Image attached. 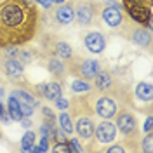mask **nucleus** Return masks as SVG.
<instances>
[{
  "mask_svg": "<svg viewBox=\"0 0 153 153\" xmlns=\"http://www.w3.org/2000/svg\"><path fill=\"white\" fill-rule=\"evenodd\" d=\"M35 10L33 7H26L19 4L18 0H10L0 7V42L4 44L2 38V30L4 31H18L19 42L28 40L30 35L25 33L28 28H33V19H35Z\"/></svg>",
  "mask_w": 153,
  "mask_h": 153,
  "instance_id": "f257e3e1",
  "label": "nucleus"
},
{
  "mask_svg": "<svg viewBox=\"0 0 153 153\" xmlns=\"http://www.w3.org/2000/svg\"><path fill=\"white\" fill-rule=\"evenodd\" d=\"M89 99H91L92 111H94L97 117L105 118V120L113 118L115 115H117V111H118L115 99L110 97V96H106V94H92Z\"/></svg>",
  "mask_w": 153,
  "mask_h": 153,
  "instance_id": "f03ea898",
  "label": "nucleus"
},
{
  "mask_svg": "<svg viewBox=\"0 0 153 153\" xmlns=\"http://www.w3.org/2000/svg\"><path fill=\"white\" fill-rule=\"evenodd\" d=\"M75 19L80 26H94L96 21V7L91 2H82L75 7Z\"/></svg>",
  "mask_w": 153,
  "mask_h": 153,
  "instance_id": "7ed1b4c3",
  "label": "nucleus"
},
{
  "mask_svg": "<svg viewBox=\"0 0 153 153\" xmlns=\"http://www.w3.org/2000/svg\"><path fill=\"white\" fill-rule=\"evenodd\" d=\"M78 113L80 115H76V120H75V124H73V131H76V134L80 136V139H85V141L87 139H92L94 127H96L92 118L87 113H84V111H78Z\"/></svg>",
  "mask_w": 153,
  "mask_h": 153,
  "instance_id": "20e7f679",
  "label": "nucleus"
},
{
  "mask_svg": "<svg viewBox=\"0 0 153 153\" xmlns=\"http://www.w3.org/2000/svg\"><path fill=\"white\" fill-rule=\"evenodd\" d=\"M117 131H120V132L127 136V137H132L134 134L137 132V125H136V118H134V115L131 111H117Z\"/></svg>",
  "mask_w": 153,
  "mask_h": 153,
  "instance_id": "39448f33",
  "label": "nucleus"
},
{
  "mask_svg": "<svg viewBox=\"0 0 153 153\" xmlns=\"http://www.w3.org/2000/svg\"><path fill=\"white\" fill-rule=\"evenodd\" d=\"M94 136L101 144L113 143L115 137H117V125L110 120H105V122H101L99 125L94 127Z\"/></svg>",
  "mask_w": 153,
  "mask_h": 153,
  "instance_id": "423d86ee",
  "label": "nucleus"
},
{
  "mask_svg": "<svg viewBox=\"0 0 153 153\" xmlns=\"http://www.w3.org/2000/svg\"><path fill=\"white\" fill-rule=\"evenodd\" d=\"M125 9L129 12V16L134 23L137 25H146L148 21H152V10L146 5L141 4H125Z\"/></svg>",
  "mask_w": 153,
  "mask_h": 153,
  "instance_id": "0eeeda50",
  "label": "nucleus"
},
{
  "mask_svg": "<svg viewBox=\"0 0 153 153\" xmlns=\"http://www.w3.org/2000/svg\"><path fill=\"white\" fill-rule=\"evenodd\" d=\"M101 18L110 28H118L125 21V16L122 14L120 7H115V5H106L105 9L101 10Z\"/></svg>",
  "mask_w": 153,
  "mask_h": 153,
  "instance_id": "6e6552de",
  "label": "nucleus"
},
{
  "mask_svg": "<svg viewBox=\"0 0 153 153\" xmlns=\"http://www.w3.org/2000/svg\"><path fill=\"white\" fill-rule=\"evenodd\" d=\"M84 44H85V49L89 52H92V54H101L106 49V38L101 31H91V33L85 35Z\"/></svg>",
  "mask_w": 153,
  "mask_h": 153,
  "instance_id": "1a4fd4ad",
  "label": "nucleus"
},
{
  "mask_svg": "<svg viewBox=\"0 0 153 153\" xmlns=\"http://www.w3.org/2000/svg\"><path fill=\"white\" fill-rule=\"evenodd\" d=\"M99 70H101V63L97 59H84L76 68V73L84 80H92L99 73Z\"/></svg>",
  "mask_w": 153,
  "mask_h": 153,
  "instance_id": "9d476101",
  "label": "nucleus"
},
{
  "mask_svg": "<svg viewBox=\"0 0 153 153\" xmlns=\"http://www.w3.org/2000/svg\"><path fill=\"white\" fill-rule=\"evenodd\" d=\"M4 73L7 78L10 80H23V65H21V61H18L16 57H5V61H4Z\"/></svg>",
  "mask_w": 153,
  "mask_h": 153,
  "instance_id": "9b49d317",
  "label": "nucleus"
},
{
  "mask_svg": "<svg viewBox=\"0 0 153 153\" xmlns=\"http://www.w3.org/2000/svg\"><path fill=\"white\" fill-rule=\"evenodd\" d=\"M54 19L59 25H70L75 21V5L73 4H61L54 12Z\"/></svg>",
  "mask_w": 153,
  "mask_h": 153,
  "instance_id": "f8f14e48",
  "label": "nucleus"
},
{
  "mask_svg": "<svg viewBox=\"0 0 153 153\" xmlns=\"http://www.w3.org/2000/svg\"><path fill=\"white\" fill-rule=\"evenodd\" d=\"M129 38L132 40V44H136V45L150 49V44H152V31H150V30H144L143 25H141V26L132 28Z\"/></svg>",
  "mask_w": 153,
  "mask_h": 153,
  "instance_id": "ddd939ff",
  "label": "nucleus"
},
{
  "mask_svg": "<svg viewBox=\"0 0 153 153\" xmlns=\"http://www.w3.org/2000/svg\"><path fill=\"white\" fill-rule=\"evenodd\" d=\"M94 87L99 92H108L113 89V76L108 70H99V73L94 76Z\"/></svg>",
  "mask_w": 153,
  "mask_h": 153,
  "instance_id": "4468645a",
  "label": "nucleus"
},
{
  "mask_svg": "<svg viewBox=\"0 0 153 153\" xmlns=\"http://www.w3.org/2000/svg\"><path fill=\"white\" fill-rule=\"evenodd\" d=\"M47 70L57 78H65L66 76V66H65V61H61L57 56L49 57L47 59Z\"/></svg>",
  "mask_w": 153,
  "mask_h": 153,
  "instance_id": "2eb2a0df",
  "label": "nucleus"
},
{
  "mask_svg": "<svg viewBox=\"0 0 153 153\" xmlns=\"http://www.w3.org/2000/svg\"><path fill=\"white\" fill-rule=\"evenodd\" d=\"M7 111H9L10 120H16V122H19V120L23 118V113H21V103H19V99L12 94V92H10L9 101H7Z\"/></svg>",
  "mask_w": 153,
  "mask_h": 153,
  "instance_id": "dca6fc26",
  "label": "nucleus"
},
{
  "mask_svg": "<svg viewBox=\"0 0 153 153\" xmlns=\"http://www.w3.org/2000/svg\"><path fill=\"white\" fill-rule=\"evenodd\" d=\"M136 96L137 99H141L144 103H152L153 99V87L150 82H139L136 85Z\"/></svg>",
  "mask_w": 153,
  "mask_h": 153,
  "instance_id": "f3484780",
  "label": "nucleus"
},
{
  "mask_svg": "<svg viewBox=\"0 0 153 153\" xmlns=\"http://www.w3.org/2000/svg\"><path fill=\"white\" fill-rule=\"evenodd\" d=\"M63 94V89H61V84L59 82H51V84H45L44 87V97L49 99V101H56L57 97H61Z\"/></svg>",
  "mask_w": 153,
  "mask_h": 153,
  "instance_id": "a211bd4d",
  "label": "nucleus"
},
{
  "mask_svg": "<svg viewBox=\"0 0 153 153\" xmlns=\"http://www.w3.org/2000/svg\"><path fill=\"white\" fill-rule=\"evenodd\" d=\"M54 52H56V56L61 61L73 59V49L70 47V44H66V42H57L56 45H54Z\"/></svg>",
  "mask_w": 153,
  "mask_h": 153,
  "instance_id": "6ab92c4d",
  "label": "nucleus"
},
{
  "mask_svg": "<svg viewBox=\"0 0 153 153\" xmlns=\"http://www.w3.org/2000/svg\"><path fill=\"white\" fill-rule=\"evenodd\" d=\"M12 94L16 96L19 99V103H26V105H31L33 108L38 105L37 101V96H33L31 92H26V91H23V89H16V91H12Z\"/></svg>",
  "mask_w": 153,
  "mask_h": 153,
  "instance_id": "aec40b11",
  "label": "nucleus"
},
{
  "mask_svg": "<svg viewBox=\"0 0 153 153\" xmlns=\"http://www.w3.org/2000/svg\"><path fill=\"white\" fill-rule=\"evenodd\" d=\"M57 120H59V127H61V131L65 134H71L73 132V122H71V117H70V113H66L65 110L59 113V117H57Z\"/></svg>",
  "mask_w": 153,
  "mask_h": 153,
  "instance_id": "412c9836",
  "label": "nucleus"
},
{
  "mask_svg": "<svg viewBox=\"0 0 153 153\" xmlns=\"http://www.w3.org/2000/svg\"><path fill=\"white\" fill-rule=\"evenodd\" d=\"M33 144H35V132L26 129V132H25L23 139H21V150L23 152H31Z\"/></svg>",
  "mask_w": 153,
  "mask_h": 153,
  "instance_id": "4be33fe9",
  "label": "nucleus"
},
{
  "mask_svg": "<svg viewBox=\"0 0 153 153\" xmlns=\"http://www.w3.org/2000/svg\"><path fill=\"white\" fill-rule=\"evenodd\" d=\"M70 89H71L73 92H89L92 87H91V84H89L87 80L80 78V80H73L71 85H70Z\"/></svg>",
  "mask_w": 153,
  "mask_h": 153,
  "instance_id": "5701e85b",
  "label": "nucleus"
},
{
  "mask_svg": "<svg viewBox=\"0 0 153 153\" xmlns=\"http://www.w3.org/2000/svg\"><path fill=\"white\" fill-rule=\"evenodd\" d=\"M141 150L146 152V153H153V136H152V132L146 134V137L141 141Z\"/></svg>",
  "mask_w": 153,
  "mask_h": 153,
  "instance_id": "b1692460",
  "label": "nucleus"
},
{
  "mask_svg": "<svg viewBox=\"0 0 153 153\" xmlns=\"http://www.w3.org/2000/svg\"><path fill=\"white\" fill-rule=\"evenodd\" d=\"M66 144H68V150H70V152H78V153L85 152V148L80 144L78 139H70V141H66Z\"/></svg>",
  "mask_w": 153,
  "mask_h": 153,
  "instance_id": "393cba45",
  "label": "nucleus"
},
{
  "mask_svg": "<svg viewBox=\"0 0 153 153\" xmlns=\"http://www.w3.org/2000/svg\"><path fill=\"white\" fill-rule=\"evenodd\" d=\"M19 57H21V65H30L33 63V57H31V52L30 51H19Z\"/></svg>",
  "mask_w": 153,
  "mask_h": 153,
  "instance_id": "a878e982",
  "label": "nucleus"
},
{
  "mask_svg": "<svg viewBox=\"0 0 153 153\" xmlns=\"http://www.w3.org/2000/svg\"><path fill=\"white\" fill-rule=\"evenodd\" d=\"M0 118H2V122H4V124H9V122H10L9 111L5 110V106L2 105V101H0Z\"/></svg>",
  "mask_w": 153,
  "mask_h": 153,
  "instance_id": "bb28decb",
  "label": "nucleus"
},
{
  "mask_svg": "<svg viewBox=\"0 0 153 153\" xmlns=\"http://www.w3.org/2000/svg\"><path fill=\"white\" fill-rule=\"evenodd\" d=\"M21 113H23V117H31L33 115V106L26 105V103H21Z\"/></svg>",
  "mask_w": 153,
  "mask_h": 153,
  "instance_id": "cd10ccee",
  "label": "nucleus"
},
{
  "mask_svg": "<svg viewBox=\"0 0 153 153\" xmlns=\"http://www.w3.org/2000/svg\"><path fill=\"white\" fill-rule=\"evenodd\" d=\"M5 52H7V57H18L19 49H18V45L14 44V45H9V47L5 49Z\"/></svg>",
  "mask_w": 153,
  "mask_h": 153,
  "instance_id": "c85d7f7f",
  "label": "nucleus"
},
{
  "mask_svg": "<svg viewBox=\"0 0 153 153\" xmlns=\"http://www.w3.org/2000/svg\"><path fill=\"white\" fill-rule=\"evenodd\" d=\"M54 103H56V106L59 108V110H66L68 106H70V101H68V99H65V97H57Z\"/></svg>",
  "mask_w": 153,
  "mask_h": 153,
  "instance_id": "c756f323",
  "label": "nucleus"
},
{
  "mask_svg": "<svg viewBox=\"0 0 153 153\" xmlns=\"http://www.w3.org/2000/svg\"><path fill=\"white\" fill-rule=\"evenodd\" d=\"M152 124H153V118H152V115H150V117L146 118V122H144V127H143V131H144L146 134L152 132Z\"/></svg>",
  "mask_w": 153,
  "mask_h": 153,
  "instance_id": "7c9ffc66",
  "label": "nucleus"
},
{
  "mask_svg": "<svg viewBox=\"0 0 153 153\" xmlns=\"http://www.w3.org/2000/svg\"><path fill=\"white\" fill-rule=\"evenodd\" d=\"M152 2L153 0H125V4H141V5H146V7H150Z\"/></svg>",
  "mask_w": 153,
  "mask_h": 153,
  "instance_id": "2f4dec72",
  "label": "nucleus"
},
{
  "mask_svg": "<svg viewBox=\"0 0 153 153\" xmlns=\"http://www.w3.org/2000/svg\"><path fill=\"white\" fill-rule=\"evenodd\" d=\"M19 122H21V125H23L25 129H30V127L33 125V122H31V117H23Z\"/></svg>",
  "mask_w": 153,
  "mask_h": 153,
  "instance_id": "473e14b6",
  "label": "nucleus"
},
{
  "mask_svg": "<svg viewBox=\"0 0 153 153\" xmlns=\"http://www.w3.org/2000/svg\"><path fill=\"white\" fill-rule=\"evenodd\" d=\"M106 152H108V153H124L125 148H124V146H118V144H115V146H110Z\"/></svg>",
  "mask_w": 153,
  "mask_h": 153,
  "instance_id": "72a5a7b5",
  "label": "nucleus"
},
{
  "mask_svg": "<svg viewBox=\"0 0 153 153\" xmlns=\"http://www.w3.org/2000/svg\"><path fill=\"white\" fill-rule=\"evenodd\" d=\"M35 2H38V4H40L44 9H49V7L52 5V2H51V0H35Z\"/></svg>",
  "mask_w": 153,
  "mask_h": 153,
  "instance_id": "f704fd0d",
  "label": "nucleus"
},
{
  "mask_svg": "<svg viewBox=\"0 0 153 153\" xmlns=\"http://www.w3.org/2000/svg\"><path fill=\"white\" fill-rule=\"evenodd\" d=\"M51 2H52V4H56V5H61V4H65L66 0H51Z\"/></svg>",
  "mask_w": 153,
  "mask_h": 153,
  "instance_id": "c9c22d12",
  "label": "nucleus"
},
{
  "mask_svg": "<svg viewBox=\"0 0 153 153\" xmlns=\"http://www.w3.org/2000/svg\"><path fill=\"white\" fill-rule=\"evenodd\" d=\"M4 94H5V92H4V87L0 85V101H2V99H4Z\"/></svg>",
  "mask_w": 153,
  "mask_h": 153,
  "instance_id": "e433bc0d",
  "label": "nucleus"
},
{
  "mask_svg": "<svg viewBox=\"0 0 153 153\" xmlns=\"http://www.w3.org/2000/svg\"><path fill=\"white\" fill-rule=\"evenodd\" d=\"M0 139H2V134H0Z\"/></svg>",
  "mask_w": 153,
  "mask_h": 153,
  "instance_id": "4c0bfd02",
  "label": "nucleus"
}]
</instances>
